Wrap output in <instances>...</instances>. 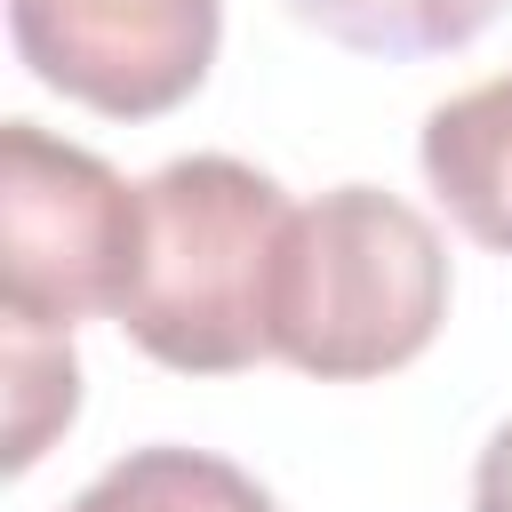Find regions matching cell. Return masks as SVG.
<instances>
[{
    "mask_svg": "<svg viewBox=\"0 0 512 512\" xmlns=\"http://www.w3.org/2000/svg\"><path fill=\"white\" fill-rule=\"evenodd\" d=\"M136 256V184L40 120L0 128V320L64 336L120 312Z\"/></svg>",
    "mask_w": 512,
    "mask_h": 512,
    "instance_id": "obj_3",
    "label": "cell"
},
{
    "mask_svg": "<svg viewBox=\"0 0 512 512\" xmlns=\"http://www.w3.org/2000/svg\"><path fill=\"white\" fill-rule=\"evenodd\" d=\"M80 408V368L64 352V336H32L8 328V472H24L56 424H72Z\"/></svg>",
    "mask_w": 512,
    "mask_h": 512,
    "instance_id": "obj_8",
    "label": "cell"
},
{
    "mask_svg": "<svg viewBox=\"0 0 512 512\" xmlns=\"http://www.w3.org/2000/svg\"><path fill=\"white\" fill-rule=\"evenodd\" d=\"M512 0H288L296 24H312L336 48L384 56V64H416V56H456L472 48Z\"/></svg>",
    "mask_w": 512,
    "mask_h": 512,
    "instance_id": "obj_6",
    "label": "cell"
},
{
    "mask_svg": "<svg viewBox=\"0 0 512 512\" xmlns=\"http://www.w3.org/2000/svg\"><path fill=\"white\" fill-rule=\"evenodd\" d=\"M448 320L440 232L376 184H336L288 216L272 280V352L320 384L408 368Z\"/></svg>",
    "mask_w": 512,
    "mask_h": 512,
    "instance_id": "obj_2",
    "label": "cell"
},
{
    "mask_svg": "<svg viewBox=\"0 0 512 512\" xmlns=\"http://www.w3.org/2000/svg\"><path fill=\"white\" fill-rule=\"evenodd\" d=\"M64 512H272V496L208 448H128Z\"/></svg>",
    "mask_w": 512,
    "mask_h": 512,
    "instance_id": "obj_7",
    "label": "cell"
},
{
    "mask_svg": "<svg viewBox=\"0 0 512 512\" xmlns=\"http://www.w3.org/2000/svg\"><path fill=\"white\" fill-rule=\"evenodd\" d=\"M424 184L480 248L512 256V72L448 96L424 120Z\"/></svg>",
    "mask_w": 512,
    "mask_h": 512,
    "instance_id": "obj_5",
    "label": "cell"
},
{
    "mask_svg": "<svg viewBox=\"0 0 512 512\" xmlns=\"http://www.w3.org/2000/svg\"><path fill=\"white\" fill-rule=\"evenodd\" d=\"M472 512H512V424L480 448V472H472Z\"/></svg>",
    "mask_w": 512,
    "mask_h": 512,
    "instance_id": "obj_9",
    "label": "cell"
},
{
    "mask_svg": "<svg viewBox=\"0 0 512 512\" xmlns=\"http://www.w3.org/2000/svg\"><path fill=\"white\" fill-rule=\"evenodd\" d=\"M288 216V192L232 152L168 160L136 184V256L112 320L184 376L272 360V280Z\"/></svg>",
    "mask_w": 512,
    "mask_h": 512,
    "instance_id": "obj_1",
    "label": "cell"
},
{
    "mask_svg": "<svg viewBox=\"0 0 512 512\" xmlns=\"http://www.w3.org/2000/svg\"><path fill=\"white\" fill-rule=\"evenodd\" d=\"M8 32L40 88L104 120H160L208 80L224 8L216 0H8Z\"/></svg>",
    "mask_w": 512,
    "mask_h": 512,
    "instance_id": "obj_4",
    "label": "cell"
}]
</instances>
